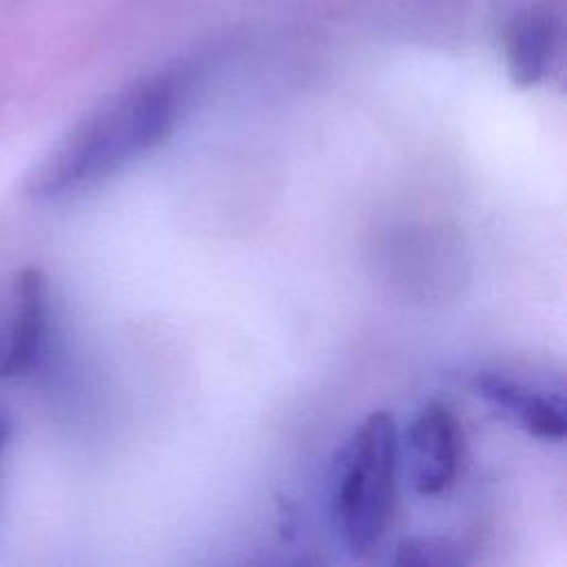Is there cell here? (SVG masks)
Listing matches in <instances>:
<instances>
[{
  "instance_id": "cell-1",
  "label": "cell",
  "mask_w": 567,
  "mask_h": 567,
  "mask_svg": "<svg viewBox=\"0 0 567 567\" xmlns=\"http://www.w3.org/2000/svg\"><path fill=\"white\" fill-rule=\"evenodd\" d=\"M193 86L186 66L137 80L64 137L33 177V193L62 197L82 190L159 146L188 109Z\"/></svg>"
},
{
  "instance_id": "cell-2",
  "label": "cell",
  "mask_w": 567,
  "mask_h": 567,
  "mask_svg": "<svg viewBox=\"0 0 567 567\" xmlns=\"http://www.w3.org/2000/svg\"><path fill=\"white\" fill-rule=\"evenodd\" d=\"M399 430L385 410L368 414L341 445L330 487V509L343 545L370 554L396 509Z\"/></svg>"
},
{
  "instance_id": "cell-3",
  "label": "cell",
  "mask_w": 567,
  "mask_h": 567,
  "mask_svg": "<svg viewBox=\"0 0 567 567\" xmlns=\"http://www.w3.org/2000/svg\"><path fill=\"white\" fill-rule=\"evenodd\" d=\"M412 485L421 496L436 498L458 478L465 458V432L456 412L443 401H427L408 430Z\"/></svg>"
},
{
  "instance_id": "cell-4",
  "label": "cell",
  "mask_w": 567,
  "mask_h": 567,
  "mask_svg": "<svg viewBox=\"0 0 567 567\" xmlns=\"http://www.w3.org/2000/svg\"><path fill=\"white\" fill-rule=\"evenodd\" d=\"M558 24L543 2L518 7L503 24V53L509 80L520 86L538 84L554 60Z\"/></svg>"
},
{
  "instance_id": "cell-5",
  "label": "cell",
  "mask_w": 567,
  "mask_h": 567,
  "mask_svg": "<svg viewBox=\"0 0 567 567\" xmlns=\"http://www.w3.org/2000/svg\"><path fill=\"white\" fill-rule=\"evenodd\" d=\"M47 337V288L35 270L20 277L16 303L0 323V377L24 374L42 352Z\"/></svg>"
},
{
  "instance_id": "cell-6",
  "label": "cell",
  "mask_w": 567,
  "mask_h": 567,
  "mask_svg": "<svg viewBox=\"0 0 567 567\" xmlns=\"http://www.w3.org/2000/svg\"><path fill=\"white\" fill-rule=\"evenodd\" d=\"M476 388L489 403L516 419L527 434L543 441L565 439L567 419L560 396H551L545 390H536L525 381L498 372L481 374Z\"/></svg>"
},
{
  "instance_id": "cell-7",
  "label": "cell",
  "mask_w": 567,
  "mask_h": 567,
  "mask_svg": "<svg viewBox=\"0 0 567 567\" xmlns=\"http://www.w3.org/2000/svg\"><path fill=\"white\" fill-rule=\"evenodd\" d=\"M458 547L450 540L439 538H416L405 540L399 547V563H416V565H439V563H454L458 560Z\"/></svg>"
},
{
  "instance_id": "cell-8",
  "label": "cell",
  "mask_w": 567,
  "mask_h": 567,
  "mask_svg": "<svg viewBox=\"0 0 567 567\" xmlns=\"http://www.w3.org/2000/svg\"><path fill=\"white\" fill-rule=\"evenodd\" d=\"M9 423L4 421V416H0V454H2V450H4V443H7V434H9V427H7Z\"/></svg>"
}]
</instances>
